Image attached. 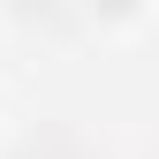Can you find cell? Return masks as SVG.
Returning <instances> with one entry per match:
<instances>
[{"instance_id":"1","label":"cell","mask_w":159,"mask_h":159,"mask_svg":"<svg viewBox=\"0 0 159 159\" xmlns=\"http://www.w3.org/2000/svg\"><path fill=\"white\" fill-rule=\"evenodd\" d=\"M84 8V23H98V30H114V38H136L152 23V0H76Z\"/></svg>"}]
</instances>
